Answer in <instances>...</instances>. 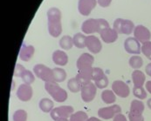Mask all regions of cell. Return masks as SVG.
<instances>
[{
	"instance_id": "36",
	"label": "cell",
	"mask_w": 151,
	"mask_h": 121,
	"mask_svg": "<svg viewBox=\"0 0 151 121\" xmlns=\"http://www.w3.org/2000/svg\"><path fill=\"white\" fill-rule=\"evenodd\" d=\"M26 69L20 64H16L15 65V68H14V72H13V76L15 78H21L22 74L24 73V72L25 71Z\"/></svg>"
},
{
	"instance_id": "21",
	"label": "cell",
	"mask_w": 151,
	"mask_h": 121,
	"mask_svg": "<svg viewBox=\"0 0 151 121\" xmlns=\"http://www.w3.org/2000/svg\"><path fill=\"white\" fill-rule=\"evenodd\" d=\"M145 110V105L143 102L140 100H134L130 104V113L134 114H142Z\"/></svg>"
},
{
	"instance_id": "35",
	"label": "cell",
	"mask_w": 151,
	"mask_h": 121,
	"mask_svg": "<svg viewBox=\"0 0 151 121\" xmlns=\"http://www.w3.org/2000/svg\"><path fill=\"white\" fill-rule=\"evenodd\" d=\"M105 74L104 71L100 67H93V80L95 81L101 78H102Z\"/></svg>"
},
{
	"instance_id": "38",
	"label": "cell",
	"mask_w": 151,
	"mask_h": 121,
	"mask_svg": "<svg viewBox=\"0 0 151 121\" xmlns=\"http://www.w3.org/2000/svg\"><path fill=\"white\" fill-rule=\"evenodd\" d=\"M112 0H97V3L100 4V6L103 7V8H106L108 7L111 4Z\"/></svg>"
},
{
	"instance_id": "7",
	"label": "cell",
	"mask_w": 151,
	"mask_h": 121,
	"mask_svg": "<svg viewBox=\"0 0 151 121\" xmlns=\"http://www.w3.org/2000/svg\"><path fill=\"white\" fill-rule=\"evenodd\" d=\"M122 112V107L119 105H111L108 107H102L98 110V116L102 120L114 119L117 114Z\"/></svg>"
},
{
	"instance_id": "19",
	"label": "cell",
	"mask_w": 151,
	"mask_h": 121,
	"mask_svg": "<svg viewBox=\"0 0 151 121\" xmlns=\"http://www.w3.org/2000/svg\"><path fill=\"white\" fill-rule=\"evenodd\" d=\"M52 59L53 63L59 66H65L68 63V55L65 52L61 50H56L53 52Z\"/></svg>"
},
{
	"instance_id": "40",
	"label": "cell",
	"mask_w": 151,
	"mask_h": 121,
	"mask_svg": "<svg viewBox=\"0 0 151 121\" xmlns=\"http://www.w3.org/2000/svg\"><path fill=\"white\" fill-rule=\"evenodd\" d=\"M145 89L148 92H150L151 94V80L147 81L145 83Z\"/></svg>"
},
{
	"instance_id": "15",
	"label": "cell",
	"mask_w": 151,
	"mask_h": 121,
	"mask_svg": "<svg viewBox=\"0 0 151 121\" xmlns=\"http://www.w3.org/2000/svg\"><path fill=\"white\" fill-rule=\"evenodd\" d=\"M94 62V58L92 54L90 53H82L77 59L76 62V66L78 68V70H82L85 68H89V67H93Z\"/></svg>"
},
{
	"instance_id": "34",
	"label": "cell",
	"mask_w": 151,
	"mask_h": 121,
	"mask_svg": "<svg viewBox=\"0 0 151 121\" xmlns=\"http://www.w3.org/2000/svg\"><path fill=\"white\" fill-rule=\"evenodd\" d=\"M93 82H94V84L96 85V87L99 88V89H105L108 86V83H109L107 75H104L102 78H101V79H99L97 80L93 81Z\"/></svg>"
},
{
	"instance_id": "6",
	"label": "cell",
	"mask_w": 151,
	"mask_h": 121,
	"mask_svg": "<svg viewBox=\"0 0 151 121\" xmlns=\"http://www.w3.org/2000/svg\"><path fill=\"white\" fill-rule=\"evenodd\" d=\"M74 112V109L71 105H61L55 107L51 112L50 116L54 121H58L61 119H69L70 116Z\"/></svg>"
},
{
	"instance_id": "37",
	"label": "cell",
	"mask_w": 151,
	"mask_h": 121,
	"mask_svg": "<svg viewBox=\"0 0 151 121\" xmlns=\"http://www.w3.org/2000/svg\"><path fill=\"white\" fill-rule=\"evenodd\" d=\"M129 121H144V117L142 114H134L129 112Z\"/></svg>"
},
{
	"instance_id": "2",
	"label": "cell",
	"mask_w": 151,
	"mask_h": 121,
	"mask_svg": "<svg viewBox=\"0 0 151 121\" xmlns=\"http://www.w3.org/2000/svg\"><path fill=\"white\" fill-rule=\"evenodd\" d=\"M107 27H110L109 24L104 19H88L81 24V31L88 35L93 33H101V32Z\"/></svg>"
},
{
	"instance_id": "33",
	"label": "cell",
	"mask_w": 151,
	"mask_h": 121,
	"mask_svg": "<svg viewBox=\"0 0 151 121\" xmlns=\"http://www.w3.org/2000/svg\"><path fill=\"white\" fill-rule=\"evenodd\" d=\"M142 52L143 55L151 60V41H148L146 43H143L142 45Z\"/></svg>"
},
{
	"instance_id": "14",
	"label": "cell",
	"mask_w": 151,
	"mask_h": 121,
	"mask_svg": "<svg viewBox=\"0 0 151 121\" xmlns=\"http://www.w3.org/2000/svg\"><path fill=\"white\" fill-rule=\"evenodd\" d=\"M97 0H79L78 11L82 16H88L95 8Z\"/></svg>"
},
{
	"instance_id": "13",
	"label": "cell",
	"mask_w": 151,
	"mask_h": 121,
	"mask_svg": "<svg viewBox=\"0 0 151 121\" xmlns=\"http://www.w3.org/2000/svg\"><path fill=\"white\" fill-rule=\"evenodd\" d=\"M86 47L90 52L98 54L102 50V44L99 38L93 35H89L86 39Z\"/></svg>"
},
{
	"instance_id": "42",
	"label": "cell",
	"mask_w": 151,
	"mask_h": 121,
	"mask_svg": "<svg viewBox=\"0 0 151 121\" xmlns=\"http://www.w3.org/2000/svg\"><path fill=\"white\" fill-rule=\"evenodd\" d=\"M86 121H101V120L96 117H91V118H88V120Z\"/></svg>"
},
{
	"instance_id": "44",
	"label": "cell",
	"mask_w": 151,
	"mask_h": 121,
	"mask_svg": "<svg viewBox=\"0 0 151 121\" xmlns=\"http://www.w3.org/2000/svg\"><path fill=\"white\" fill-rule=\"evenodd\" d=\"M58 121H70L69 119H61V120H59Z\"/></svg>"
},
{
	"instance_id": "8",
	"label": "cell",
	"mask_w": 151,
	"mask_h": 121,
	"mask_svg": "<svg viewBox=\"0 0 151 121\" xmlns=\"http://www.w3.org/2000/svg\"><path fill=\"white\" fill-rule=\"evenodd\" d=\"M97 94V87L94 83L90 82L85 85H82L81 90V96L82 100L86 103H90L93 100Z\"/></svg>"
},
{
	"instance_id": "32",
	"label": "cell",
	"mask_w": 151,
	"mask_h": 121,
	"mask_svg": "<svg viewBox=\"0 0 151 121\" xmlns=\"http://www.w3.org/2000/svg\"><path fill=\"white\" fill-rule=\"evenodd\" d=\"M27 112L24 110H17L14 112L13 115H12V120L13 121H27Z\"/></svg>"
},
{
	"instance_id": "22",
	"label": "cell",
	"mask_w": 151,
	"mask_h": 121,
	"mask_svg": "<svg viewBox=\"0 0 151 121\" xmlns=\"http://www.w3.org/2000/svg\"><path fill=\"white\" fill-rule=\"evenodd\" d=\"M40 109L45 113H50L54 109V104L53 101L48 98H43L41 99L39 103Z\"/></svg>"
},
{
	"instance_id": "29",
	"label": "cell",
	"mask_w": 151,
	"mask_h": 121,
	"mask_svg": "<svg viewBox=\"0 0 151 121\" xmlns=\"http://www.w3.org/2000/svg\"><path fill=\"white\" fill-rule=\"evenodd\" d=\"M129 65L133 69L138 70V69H140L142 66L143 60H142V59L139 55H133L129 59Z\"/></svg>"
},
{
	"instance_id": "30",
	"label": "cell",
	"mask_w": 151,
	"mask_h": 121,
	"mask_svg": "<svg viewBox=\"0 0 151 121\" xmlns=\"http://www.w3.org/2000/svg\"><path fill=\"white\" fill-rule=\"evenodd\" d=\"M87 120H88V115L84 111L75 112L69 118L70 121H86Z\"/></svg>"
},
{
	"instance_id": "5",
	"label": "cell",
	"mask_w": 151,
	"mask_h": 121,
	"mask_svg": "<svg viewBox=\"0 0 151 121\" xmlns=\"http://www.w3.org/2000/svg\"><path fill=\"white\" fill-rule=\"evenodd\" d=\"M33 73L36 77L40 79L45 83L47 82H54L52 69L43 64H37L33 67Z\"/></svg>"
},
{
	"instance_id": "17",
	"label": "cell",
	"mask_w": 151,
	"mask_h": 121,
	"mask_svg": "<svg viewBox=\"0 0 151 121\" xmlns=\"http://www.w3.org/2000/svg\"><path fill=\"white\" fill-rule=\"evenodd\" d=\"M34 53H35V48L33 45L26 44L23 43L21 48H20V51H19V57L22 61L28 62L32 59Z\"/></svg>"
},
{
	"instance_id": "9",
	"label": "cell",
	"mask_w": 151,
	"mask_h": 121,
	"mask_svg": "<svg viewBox=\"0 0 151 121\" xmlns=\"http://www.w3.org/2000/svg\"><path fill=\"white\" fill-rule=\"evenodd\" d=\"M112 91L115 93L116 96L126 99L129 96V86L122 80H114L112 83Z\"/></svg>"
},
{
	"instance_id": "10",
	"label": "cell",
	"mask_w": 151,
	"mask_h": 121,
	"mask_svg": "<svg viewBox=\"0 0 151 121\" xmlns=\"http://www.w3.org/2000/svg\"><path fill=\"white\" fill-rule=\"evenodd\" d=\"M16 95L18 99L22 102H28L32 100L33 96V89L31 86V84L23 83L19 86Z\"/></svg>"
},
{
	"instance_id": "31",
	"label": "cell",
	"mask_w": 151,
	"mask_h": 121,
	"mask_svg": "<svg viewBox=\"0 0 151 121\" xmlns=\"http://www.w3.org/2000/svg\"><path fill=\"white\" fill-rule=\"evenodd\" d=\"M21 79L24 84H32L35 81V74L29 70H25L24 73L22 74Z\"/></svg>"
},
{
	"instance_id": "28",
	"label": "cell",
	"mask_w": 151,
	"mask_h": 121,
	"mask_svg": "<svg viewBox=\"0 0 151 121\" xmlns=\"http://www.w3.org/2000/svg\"><path fill=\"white\" fill-rule=\"evenodd\" d=\"M133 94H134V96L136 99H138L140 100H145L147 98V95H148L147 91H146V89H144L143 86H139V87L134 86V88H133Z\"/></svg>"
},
{
	"instance_id": "43",
	"label": "cell",
	"mask_w": 151,
	"mask_h": 121,
	"mask_svg": "<svg viewBox=\"0 0 151 121\" xmlns=\"http://www.w3.org/2000/svg\"><path fill=\"white\" fill-rule=\"evenodd\" d=\"M147 105H148V107H149V108L151 110V98L150 99V100H147Z\"/></svg>"
},
{
	"instance_id": "24",
	"label": "cell",
	"mask_w": 151,
	"mask_h": 121,
	"mask_svg": "<svg viewBox=\"0 0 151 121\" xmlns=\"http://www.w3.org/2000/svg\"><path fill=\"white\" fill-rule=\"evenodd\" d=\"M52 72H53V79L54 82L56 83H61L64 82L66 79V72L63 68H60V67H55L52 69Z\"/></svg>"
},
{
	"instance_id": "16",
	"label": "cell",
	"mask_w": 151,
	"mask_h": 121,
	"mask_svg": "<svg viewBox=\"0 0 151 121\" xmlns=\"http://www.w3.org/2000/svg\"><path fill=\"white\" fill-rule=\"evenodd\" d=\"M100 35H101V40L103 41L104 43L112 44V43H114L115 41L118 39V35L119 34L114 28L107 27V28H104L101 32Z\"/></svg>"
},
{
	"instance_id": "20",
	"label": "cell",
	"mask_w": 151,
	"mask_h": 121,
	"mask_svg": "<svg viewBox=\"0 0 151 121\" xmlns=\"http://www.w3.org/2000/svg\"><path fill=\"white\" fill-rule=\"evenodd\" d=\"M132 80L134 86H143L146 82V76L145 74L140 70H134L132 72Z\"/></svg>"
},
{
	"instance_id": "23",
	"label": "cell",
	"mask_w": 151,
	"mask_h": 121,
	"mask_svg": "<svg viewBox=\"0 0 151 121\" xmlns=\"http://www.w3.org/2000/svg\"><path fill=\"white\" fill-rule=\"evenodd\" d=\"M101 100L107 105H114L116 101V95L112 90H104L101 92Z\"/></svg>"
},
{
	"instance_id": "39",
	"label": "cell",
	"mask_w": 151,
	"mask_h": 121,
	"mask_svg": "<svg viewBox=\"0 0 151 121\" xmlns=\"http://www.w3.org/2000/svg\"><path fill=\"white\" fill-rule=\"evenodd\" d=\"M113 121H128V119L126 118V116L124 114H122V112L117 114L114 119H113Z\"/></svg>"
},
{
	"instance_id": "12",
	"label": "cell",
	"mask_w": 151,
	"mask_h": 121,
	"mask_svg": "<svg viewBox=\"0 0 151 121\" xmlns=\"http://www.w3.org/2000/svg\"><path fill=\"white\" fill-rule=\"evenodd\" d=\"M124 48L125 51L133 55H139L142 52V45L141 43L135 38H128L124 41Z\"/></svg>"
},
{
	"instance_id": "1",
	"label": "cell",
	"mask_w": 151,
	"mask_h": 121,
	"mask_svg": "<svg viewBox=\"0 0 151 121\" xmlns=\"http://www.w3.org/2000/svg\"><path fill=\"white\" fill-rule=\"evenodd\" d=\"M48 32L52 38H58L62 33L61 11L59 8L52 7L47 11Z\"/></svg>"
},
{
	"instance_id": "11",
	"label": "cell",
	"mask_w": 151,
	"mask_h": 121,
	"mask_svg": "<svg viewBox=\"0 0 151 121\" xmlns=\"http://www.w3.org/2000/svg\"><path fill=\"white\" fill-rule=\"evenodd\" d=\"M134 38H135L140 43H146L150 41L151 32L144 25L139 24L134 27Z\"/></svg>"
},
{
	"instance_id": "26",
	"label": "cell",
	"mask_w": 151,
	"mask_h": 121,
	"mask_svg": "<svg viewBox=\"0 0 151 121\" xmlns=\"http://www.w3.org/2000/svg\"><path fill=\"white\" fill-rule=\"evenodd\" d=\"M81 87H82L81 84L78 81L76 78H72L67 81V88L73 93H77L81 92Z\"/></svg>"
},
{
	"instance_id": "27",
	"label": "cell",
	"mask_w": 151,
	"mask_h": 121,
	"mask_svg": "<svg viewBox=\"0 0 151 121\" xmlns=\"http://www.w3.org/2000/svg\"><path fill=\"white\" fill-rule=\"evenodd\" d=\"M60 46L63 50H70L73 46V38L69 35H65L60 39Z\"/></svg>"
},
{
	"instance_id": "3",
	"label": "cell",
	"mask_w": 151,
	"mask_h": 121,
	"mask_svg": "<svg viewBox=\"0 0 151 121\" xmlns=\"http://www.w3.org/2000/svg\"><path fill=\"white\" fill-rule=\"evenodd\" d=\"M45 89L52 97V99L56 102L63 103L68 98V94L66 91L59 85V83L47 82L45 84Z\"/></svg>"
},
{
	"instance_id": "4",
	"label": "cell",
	"mask_w": 151,
	"mask_h": 121,
	"mask_svg": "<svg viewBox=\"0 0 151 121\" xmlns=\"http://www.w3.org/2000/svg\"><path fill=\"white\" fill-rule=\"evenodd\" d=\"M134 24L131 20L120 18L116 19L113 24V28L118 32V34L130 35L132 32H134Z\"/></svg>"
},
{
	"instance_id": "41",
	"label": "cell",
	"mask_w": 151,
	"mask_h": 121,
	"mask_svg": "<svg viewBox=\"0 0 151 121\" xmlns=\"http://www.w3.org/2000/svg\"><path fill=\"white\" fill-rule=\"evenodd\" d=\"M145 72H146L147 75L150 76L151 78V63L147 64V66H146V68H145Z\"/></svg>"
},
{
	"instance_id": "18",
	"label": "cell",
	"mask_w": 151,
	"mask_h": 121,
	"mask_svg": "<svg viewBox=\"0 0 151 121\" xmlns=\"http://www.w3.org/2000/svg\"><path fill=\"white\" fill-rule=\"evenodd\" d=\"M93 68L89 67L82 70H78V73L75 78L81 84V85H85L86 84L92 82L93 80Z\"/></svg>"
},
{
	"instance_id": "25",
	"label": "cell",
	"mask_w": 151,
	"mask_h": 121,
	"mask_svg": "<svg viewBox=\"0 0 151 121\" xmlns=\"http://www.w3.org/2000/svg\"><path fill=\"white\" fill-rule=\"evenodd\" d=\"M86 37L81 32H78L76 34H74V36L73 37V45L76 46L79 49H83L86 47Z\"/></svg>"
}]
</instances>
